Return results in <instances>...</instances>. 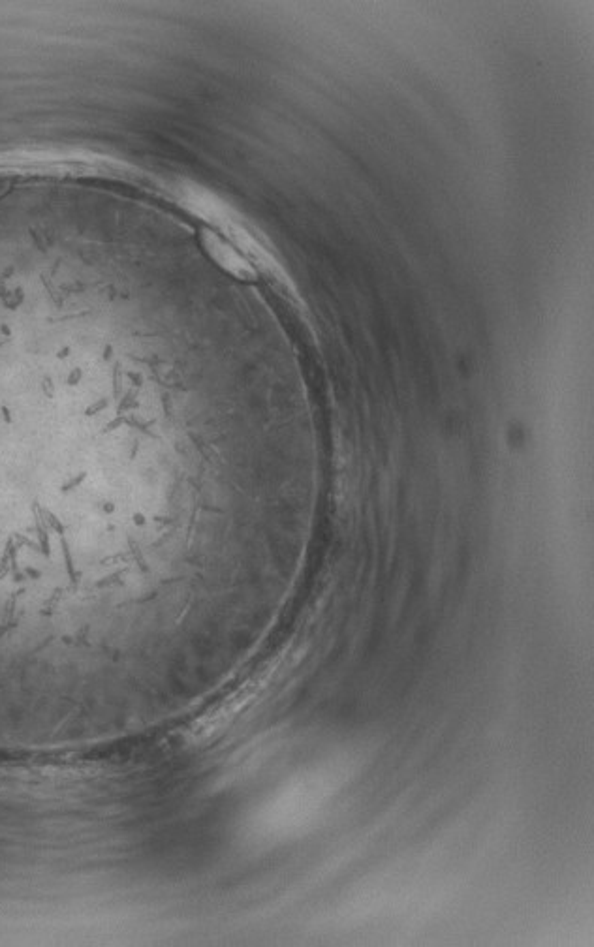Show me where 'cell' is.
<instances>
[{
	"label": "cell",
	"instance_id": "obj_1",
	"mask_svg": "<svg viewBox=\"0 0 594 947\" xmlns=\"http://www.w3.org/2000/svg\"><path fill=\"white\" fill-rule=\"evenodd\" d=\"M202 243H204L205 252L230 275L243 280H252L256 277V269L237 250L232 249L226 241H222L219 235L205 230L202 232Z\"/></svg>",
	"mask_w": 594,
	"mask_h": 947
}]
</instances>
